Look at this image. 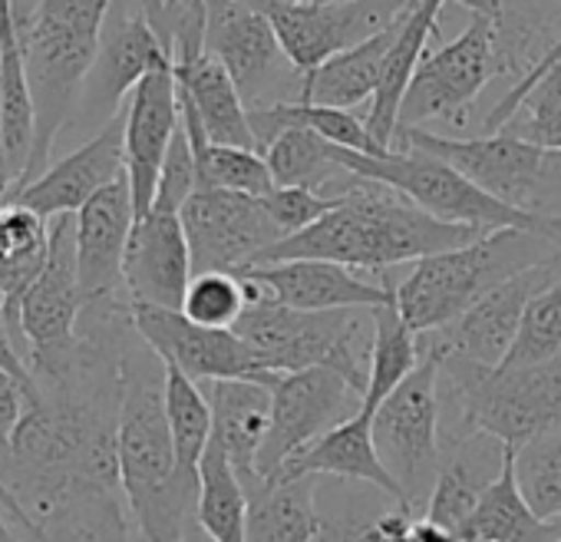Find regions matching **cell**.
Here are the masks:
<instances>
[{"instance_id": "1", "label": "cell", "mask_w": 561, "mask_h": 542, "mask_svg": "<svg viewBox=\"0 0 561 542\" xmlns=\"http://www.w3.org/2000/svg\"><path fill=\"white\" fill-rule=\"evenodd\" d=\"M479 235L466 225H449L423 208H416L407 195L390 185L357 179L341 195V205L328 212L311 228L280 238L267 251H261L251 264H274V261H337L354 271H377L383 279L393 264L423 261L439 251L462 248Z\"/></svg>"}, {"instance_id": "2", "label": "cell", "mask_w": 561, "mask_h": 542, "mask_svg": "<svg viewBox=\"0 0 561 542\" xmlns=\"http://www.w3.org/2000/svg\"><path fill=\"white\" fill-rule=\"evenodd\" d=\"M119 486L146 542H185L198 506V479L179 473L165 417V364L133 335L123 354Z\"/></svg>"}, {"instance_id": "3", "label": "cell", "mask_w": 561, "mask_h": 542, "mask_svg": "<svg viewBox=\"0 0 561 542\" xmlns=\"http://www.w3.org/2000/svg\"><path fill=\"white\" fill-rule=\"evenodd\" d=\"M110 11L113 0H37L24 18H18L24 70L37 110L34 159L21 189L50 169L60 133L73 126Z\"/></svg>"}, {"instance_id": "4", "label": "cell", "mask_w": 561, "mask_h": 542, "mask_svg": "<svg viewBox=\"0 0 561 542\" xmlns=\"http://www.w3.org/2000/svg\"><path fill=\"white\" fill-rule=\"evenodd\" d=\"M449 407L439 414L443 447L489 433L522 450L561 427V354L531 368H482L439 351V410Z\"/></svg>"}, {"instance_id": "5", "label": "cell", "mask_w": 561, "mask_h": 542, "mask_svg": "<svg viewBox=\"0 0 561 542\" xmlns=\"http://www.w3.org/2000/svg\"><path fill=\"white\" fill-rule=\"evenodd\" d=\"M558 251L561 238L541 232L499 228L479 235L462 248L416 261L410 275L397 285V308L416 335L439 331L462 318L492 289L548 261Z\"/></svg>"}, {"instance_id": "6", "label": "cell", "mask_w": 561, "mask_h": 542, "mask_svg": "<svg viewBox=\"0 0 561 542\" xmlns=\"http://www.w3.org/2000/svg\"><path fill=\"white\" fill-rule=\"evenodd\" d=\"M264 364L267 374H298L331 368L360 397L370 381L374 312H295L274 298L251 305L231 328Z\"/></svg>"}, {"instance_id": "7", "label": "cell", "mask_w": 561, "mask_h": 542, "mask_svg": "<svg viewBox=\"0 0 561 542\" xmlns=\"http://www.w3.org/2000/svg\"><path fill=\"white\" fill-rule=\"evenodd\" d=\"M331 156L344 172L397 189L416 208H423L426 215H433L439 222L466 225V228H476V232L525 228V232H541V235L561 238V218L518 212V208L485 195L459 169H453L449 162H443V159H436L430 153L397 149V153H387V156H364V153L341 149V146L331 143Z\"/></svg>"}, {"instance_id": "8", "label": "cell", "mask_w": 561, "mask_h": 542, "mask_svg": "<svg viewBox=\"0 0 561 542\" xmlns=\"http://www.w3.org/2000/svg\"><path fill=\"white\" fill-rule=\"evenodd\" d=\"M400 146L449 162L485 195L518 212L561 218V153L541 149L508 133L453 139L430 129H400L397 149Z\"/></svg>"}, {"instance_id": "9", "label": "cell", "mask_w": 561, "mask_h": 542, "mask_svg": "<svg viewBox=\"0 0 561 542\" xmlns=\"http://www.w3.org/2000/svg\"><path fill=\"white\" fill-rule=\"evenodd\" d=\"M420 368L377 407L374 443L403 499L423 516L443 463L439 437V351L420 335Z\"/></svg>"}, {"instance_id": "10", "label": "cell", "mask_w": 561, "mask_h": 542, "mask_svg": "<svg viewBox=\"0 0 561 542\" xmlns=\"http://www.w3.org/2000/svg\"><path fill=\"white\" fill-rule=\"evenodd\" d=\"M205 50L228 70L248 110L298 103L305 77L254 0H205Z\"/></svg>"}, {"instance_id": "11", "label": "cell", "mask_w": 561, "mask_h": 542, "mask_svg": "<svg viewBox=\"0 0 561 542\" xmlns=\"http://www.w3.org/2000/svg\"><path fill=\"white\" fill-rule=\"evenodd\" d=\"M360 410V391L331 368L280 374L271 384V427L257 453V479H274L295 456Z\"/></svg>"}, {"instance_id": "12", "label": "cell", "mask_w": 561, "mask_h": 542, "mask_svg": "<svg viewBox=\"0 0 561 542\" xmlns=\"http://www.w3.org/2000/svg\"><path fill=\"white\" fill-rule=\"evenodd\" d=\"M499 77L495 24L489 14H472L466 31L423 57L400 110V129H423V123H462L485 83Z\"/></svg>"}, {"instance_id": "13", "label": "cell", "mask_w": 561, "mask_h": 542, "mask_svg": "<svg viewBox=\"0 0 561 542\" xmlns=\"http://www.w3.org/2000/svg\"><path fill=\"white\" fill-rule=\"evenodd\" d=\"M271 21L280 50L291 67L308 77L337 54L370 41L374 34L397 24L407 11V0H357V4H280V0H254Z\"/></svg>"}, {"instance_id": "14", "label": "cell", "mask_w": 561, "mask_h": 542, "mask_svg": "<svg viewBox=\"0 0 561 542\" xmlns=\"http://www.w3.org/2000/svg\"><path fill=\"white\" fill-rule=\"evenodd\" d=\"M172 67V54L152 31V24L142 14V4H119L113 0V11L106 18L96 64L83 83L80 106L73 126H93L96 133L123 113L133 90L152 74Z\"/></svg>"}, {"instance_id": "15", "label": "cell", "mask_w": 561, "mask_h": 542, "mask_svg": "<svg viewBox=\"0 0 561 542\" xmlns=\"http://www.w3.org/2000/svg\"><path fill=\"white\" fill-rule=\"evenodd\" d=\"M179 215L192 248L195 275L202 271H231L234 275L280 241L277 225L254 195L198 185Z\"/></svg>"}, {"instance_id": "16", "label": "cell", "mask_w": 561, "mask_h": 542, "mask_svg": "<svg viewBox=\"0 0 561 542\" xmlns=\"http://www.w3.org/2000/svg\"><path fill=\"white\" fill-rule=\"evenodd\" d=\"M133 328L159 354L162 364L182 371L195 384L257 381L271 387L280 377V374H267L264 364L254 358V351L234 331L202 328L188 321L182 312L133 302Z\"/></svg>"}, {"instance_id": "17", "label": "cell", "mask_w": 561, "mask_h": 542, "mask_svg": "<svg viewBox=\"0 0 561 542\" xmlns=\"http://www.w3.org/2000/svg\"><path fill=\"white\" fill-rule=\"evenodd\" d=\"M558 279H561V251L522 271V275L502 282L485 298H479L462 318H456L439 331H430L426 338L443 354L466 358L482 368H502L518 338L528 305Z\"/></svg>"}, {"instance_id": "18", "label": "cell", "mask_w": 561, "mask_h": 542, "mask_svg": "<svg viewBox=\"0 0 561 542\" xmlns=\"http://www.w3.org/2000/svg\"><path fill=\"white\" fill-rule=\"evenodd\" d=\"M83 308L87 302L80 292V271H77V215H57L50 218L47 261L21 302L24 361L37 354L64 351L77 338Z\"/></svg>"}, {"instance_id": "19", "label": "cell", "mask_w": 561, "mask_h": 542, "mask_svg": "<svg viewBox=\"0 0 561 542\" xmlns=\"http://www.w3.org/2000/svg\"><path fill=\"white\" fill-rule=\"evenodd\" d=\"M136 228L129 179L119 176L77 212V271L87 305L126 295V248Z\"/></svg>"}, {"instance_id": "20", "label": "cell", "mask_w": 561, "mask_h": 542, "mask_svg": "<svg viewBox=\"0 0 561 542\" xmlns=\"http://www.w3.org/2000/svg\"><path fill=\"white\" fill-rule=\"evenodd\" d=\"M244 275L257 279L271 298L295 312H377L397 302V282L383 275V282H367L360 271L337 261H274V264H248Z\"/></svg>"}, {"instance_id": "21", "label": "cell", "mask_w": 561, "mask_h": 542, "mask_svg": "<svg viewBox=\"0 0 561 542\" xmlns=\"http://www.w3.org/2000/svg\"><path fill=\"white\" fill-rule=\"evenodd\" d=\"M126 176V106L80 149L54 162L37 182L21 189L11 202L27 205L47 222L57 215H77L93 195ZM8 202V205H11Z\"/></svg>"}, {"instance_id": "22", "label": "cell", "mask_w": 561, "mask_h": 542, "mask_svg": "<svg viewBox=\"0 0 561 542\" xmlns=\"http://www.w3.org/2000/svg\"><path fill=\"white\" fill-rule=\"evenodd\" d=\"M195 279L192 248L179 212L152 208L136 218L126 248V295L136 305L182 312L185 292Z\"/></svg>"}, {"instance_id": "23", "label": "cell", "mask_w": 561, "mask_h": 542, "mask_svg": "<svg viewBox=\"0 0 561 542\" xmlns=\"http://www.w3.org/2000/svg\"><path fill=\"white\" fill-rule=\"evenodd\" d=\"M182 126L175 70H152L126 103V179L133 189L136 218L149 215L162 176L165 153Z\"/></svg>"}, {"instance_id": "24", "label": "cell", "mask_w": 561, "mask_h": 542, "mask_svg": "<svg viewBox=\"0 0 561 542\" xmlns=\"http://www.w3.org/2000/svg\"><path fill=\"white\" fill-rule=\"evenodd\" d=\"M505 456H508V447L489 433H472L466 440L446 443L439 476H436V486L426 499L423 516L459 535L462 526L469 522V516L476 512L482 493L502 473Z\"/></svg>"}, {"instance_id": "25", "label": "cell", "mask_w": 561, "mask_h": 542, "mask_svg": "<svg viewBox=\"0 0 561 542\" xmlns=\"http://www.w3.org/2000/svg\"><path fill=\"white\" fill-rule=\"evenodd\" d=\"M277 476H334L344 483H364L393 503L407 506L400 483L390 476L387 463L377 453L374 443V417L360 410L357 417L344 420L331 433H324L314 447H308L301 456H295ZM274 476V479H277Z\"/></svg>"}, {"instance_id": "26", "label": "cell", "mask_w": 561, "mask_h": 542, "mask_svg": "<svg viewBox=\"0 0 561 542\" xmlns=\"http://www.w3.org/2000/svg\"><path fill=\"white\" fill-rule=\"evenodd\" d=\"M172 70H175L179 97L202 120V129H205L208 143H215V146L257 149L254 133H251V123H248V106H244L234 80L228 77V70L208 50L179 54L172 60Z\"/></svg>"}, {"instance_id": "27", "label": "cell", "mask_w": 561, "mask_h": 542, "mask_svg": "<svg viewBox=\"0 0 561 542\" xmlns=\"http://www.w3.org/2000/svg\"><path fill=\"white\" fill-rule=\"evenodd\" d=\"M446 8V0H420V4L410 11V18L403 21V31L383 64L377 93L370 100V113H367V129L370 136L397 153L400 143V110H403V97L410 90V80L416 74V67L423 64V57L430 54L426 44L439 34V11Z\"/></svg>"}, {"instance_id": "28", "label": "cell", "mask_w": 561, "mask_h": 542, "mask_svg": "<svg viewBox=\"0 0 561 542\" xmlns=\"http://www.w3.org/2000/svg\"><path fill=\"white\" fill-rule=\"evenodd\" d=\"M202 391L211 404V437L228 453L241 483L257 479V453L271 427V387L257 381H211Z\"/></svg>"}, {"instance_id": "29", "label": "cell", "mask_w": 561, "mask_h": 542, "mask_svg": "<svg viewBox=\"0 0 561 542\" xmlns=\"http://www.w3.org/2000/svg\"><path fill=\"white\" fill-rule=\"evenodd\" d=\"M318 476H277L251 479L248 493V532L244 542H318L321 506Z\"/></svg>"}, {"instance_id": "30", "label": "cell", "mask_w": 561, "mask_h": 542, "mask_svg": "<svg viewBox=\"0 0 561 542\" xmlns=\"http://www.w3.org/2000/svg\"><path fill=\"white\" fill-rule=\"evenodd\" d=\"M410 18V11L390 24L387 31L374 34L370 41L337 54L334 60H328L324 67H318L314 74L305 77L301 83V100L298 103H314V106H334V110H354L367 100H374L383 64L403 31V21Z\"/></svg>"}, {"instance_id": "31", "label": "cell", "mask_w": 561, "mask_h": 542, "mask_svg": "<svg viewBox=\"0 0 561 542\" xmlns=\"http://www.w3.org/2000/svg\"><path fill=\"white\" fill-rule=\"evenodd\" d=\"M492 24L499 77L518 83L561 37V0H495Z\"/></svg>"}, {"instance_id": "32", "label": "cell", "mask_w": 561, "mask_h": 542, "mask_svg": "<svg viewBox=\"0 0 561 542\" xmlns=\"http://www.w3.org/2000/svg\"><path fill=\"white\" fill-rule=\"evenodd\" d=\"M459 539L462 542H554L561 539V522L538 519L528 499L522 496V486L515 479V450H508L502 473L482 493Z\"/></svg>"}, {"instance_id": "33", "label": "cell", "mask_w": 561, "mask_h": 542, "mask_svg": "<svg viewBox=\"0 0 561 542\" xmlns=\"http://www.w3.org/2000/svg\"><path fill=\"white\" fill-rule=\"evenodd\" d=\"M248 123L254 133L257 149L264 153L285 129H311L321 139L341 146V149H354L364 156H387L390 149H383L370 129L367 120H360L351 110H334V106H314V103H277V106H261V110H248Z\"/></svg>"}, {"instance_id": "34", "label": "cell", "mask_w": 561, "mask_h": 542, "mask_svg": "<svg viewBox=\"0 0 561 542\" xmlns=\"http://www.w3.org/2000/svg\"><path fill=\"white\" fill-rule=\"evenodd\" d=\"M482 133H508L515 139L561 153V60L525 90L505 93L482 120Z\"/></svg>"}, {"instance_id": "35", "label": "cell", "mask_w": 561, "mask_h": 542, "mask_svg": "<svg viewBox=\"0 0 561 542\" xmlns=\"http://www.w3.org/2000/svg\"><path fill=\"white\" fill-rule=\"evenodd\" d=\"M195 522L208 542H244L248 532V493L221 443L211 437L198 466V506Z\"/></svg>"}, {"instance_id": "36", "label": "cell", "mask_w": 561, "mask_h": 542, "mask_svg": "<svg viewBox=\"0 0 561 542\" xmlns=\"http://www.w3.org/2000/svg\"><path fill=\"white\" fill-rule=\"evenodd\" d=\"M264 159H267V169L274 176V185L314 189L324 195H344L347 185L354 182V176L334 162L331 143L311 129H301V126L280 133L264 149Z\"/></svg>"}, {"instance_id": "37", "label": "cell", "mask_w": 561, "mask_h": 542, "mask_svg": "<svg viewBox=\"0 0 561 542\" xmlns=\"http://www.w3.org/2000/svg\"><path fill=\"white\" fill-rule=\"evenodd\" d=\"M420 335L403 321L397 302L374 312V351H370V381L364 394V410L374 417L377 407L420 368Z\"/></svg>"}, {"instance_id": "38", "label": "cell", "mask_w": 561, "mask_h": 542, "mask_svg": "<svg viewBox=\"0 0 561 542\" xmlns=\"http://www.w3.org/2000/svg\"><path fill=\"white\" fill-rule=\"evenodd\" d=\"M165 417L175 443L179 473L188 479H198L202 456L211 443V404L202 391V384L188 381L182 371L165 364Z\"/></svg>"}, {"instance_id": "39", "label": "cell", "mask_w": 561, "mask_h": 542, "mask_svg": "<svg viewBox=\"0 0 561 542\" xmlns=\"http://www.w3.org/2000/svg\"><path fill=\"white\" fill-rule=\"evenodd\" d=\"M416 516L420 512L400 503L390 509H374L370 503L347 499L337 509H321L318 542H410V526Z\"/></svg>"}, {"instance_id": "40", "label": "cell", "mask_w": 561, "mask_h": 542, "mask_svg": "<svg viewBox=\"0 0 561 542\" xmlns=\"http://www.w3.org/2000/svg\"><path fill=\"white\" fill-rule=\"evenodd\" d=\"M515 479L538 519L561 522V427L515 450Z\"/></svg>"}, {"instance_id": "41", "label": "cell", "mask_w": 561, "mask_h": 542, "mask_svg": "<svg viewBox=\"0 0 561 542\" xmlns=\"http://www.w3.org/2000/svg\"><path fill=\"white\" fill-rule=\"evenodd\" d=\"M195 162H198V185L205 189H225V192H241L254 199H264L274 189L267 159L257 149L208 143L205 149L195 153Z\"/></svg>"}, {"instance_id": "42", "label": "cell", "mask_w": 561, "mask_h": 542, "mask_svg": "<svg viewBox=\"0 0 561 542\" xmlns=\"http://www.w3.org/2000/svg\"><path fill=\"white\" fill-rule=\"evenodd\" d=\"M244 312H248V292L244 282L231 275V271H202V275L192 279L182 302V315L188 321L221 331H231Z\"/></svg>"}, {"instance_id": "43", "label": "cell", "mask_w": 561, "mask_h": 542, "mask_svg": "<svg viewBox=\"0 0 561 542\" xmlns=\"http://www.w3.org/2000/svg\"><path fill=\"white\" fill-rule=\"evenodd\" d=\"M561 354V279L548 285L525 312L518 338L502 368H531Z\"/></svg>"}, {"instance_id": "44", "label": "cell", "mask_w": 561, "mask_h": 542, "mask_svg": "<svg viewBox=\"0 0 561 542\" xmlns=\"http://www.w3.org/2000/svg\"><path fill=\"white\" fill-rule=\"evenodd\" d=\"M261 202H264L271 222L277 225L280 238H291V235L311 228L314 222H321L328 212H334L341 205V195H324V192H314V189L274 185Z\"/></svg>"}, {"instance_id": "45", "label": "cell", "mask_w": 561, "mask_h": 542, "mask_svg": "<svg viewBox=\"0 0 561 542\" xmlns=\"http://www.w3.org/2000/svg\"><path fill=\"white\" fill-rule=\"evenodd\" d=\"M50 245V222L27 205H4L0 208V255L11 261H44Z\"/></svg>"}, {"instance_id": "46", "label": "cell", "mask_w": 561, "mask_h": 542, "mask_svg": "<svg viewBox=\"0 0 561 542\" xmlns=\"http://www.w3.org/2000/svg\"><path fill=\"white\" fill-rule=\"evenodd\" d=\"M198 189V162H195V149L188 143V133L179 126L175 139L165 153L162 162V176H159V189H156V202L152 208H165V212H182V205L192 199V192ZM149 208V212H152Z\"/></svg>"}, {"instance_id": "47", "label": "cell", "mask_w": 561, "mask_h": 542, "mask_svg": "<svg viewBox=\"0 0 561 542\" xmlns=\"http://www.w3.org/2000/svg\"><path fill=\"white\" fill-rule=\"evenodd\" d=\"M21 414H24V391L4 368H0V460L11 450V437H14Z\"/></svg>"}, {"instance_id": "48", "label": "cell", "mask_w": 561, "mask_h": 542, "mask_svg": "<svg viewBox=\"0 0 561 542\" xmlns=\"http://www.w3.org/2000/svg\"><path fill=\"white\" fill-rule=\"evenodd\" d=\"M410 542H462L453 529L426 519V516H416L413 526H410Z\"/></svg>"}, {"instance_id": "49", "label": "cell", "mask_w": 561, "mask_h": 542, "mask_svg": "<svg viewBox=\"0 0 561 542\" xmlns=\"http://www.w3.org/2000/svg\"><path fill=\"white\" fill-rule=\"evenodd\" d=\"M0 542H31V535L11 519V512L0 503Z\"/></svg>"}, {"instance_id": "50", "label": "cell", "mask_w": 561, "mask_h": 542, "mask_svg": "<svg viewBox=\"0 0 561 542\" xmlns=\"http://www.w3.org/2000/svg\"><path fill=\"white\" fill-rule=\"evenodd\" d=\"M446 4H462L466 11H472V14H489V18H492V11H495V0H446Z\"/></svg>"}, {"instance_id": "51", "label": "cell", "mask_w": 561, "mask_h": 542, "mask_svg": "<svg viewBox=\"0 0 561 542\" xmlns=\"http://www.w3.org/2000/svg\"><path fill=\"white\" fill-rule=\"evenodd\" d=\"M314 4H357V0H314Z\"/></svg>"}, {"instance_id": "52", "label": "cell", "mask_w": 561, "mask_h": 542, "mask_svg": "<svg viewBox=\"0 0 561 542\" xmlns=\"http://www.w3.org/2000/svg\"><path fill=\"white\" fill-rule=\"evenodd\" d=\"M0 8H14V0H0Z\"/></svg>"}, {"instance_id": "53", "label": "cell", "mask_w": 561, "mask_h": 542, "mask_svg": "<svg viewBox=\"0 0 561 542\" xmlns=\"http://www.w3.org/2000/svg\"><path fill=\"white\" fill-rule=\"evenodd\" d=\"M280 4H301V0H280Z\"/></svg>"}, {"instance_id": "54", "label": "cell", "mask_w": 561, "mask_h": 542, "mask_svg": "<svg viewBox=\"0 0 561 542\" xmlns=\"http://www.w3.org/2000/svg\"><path fill=\"white\" fill-rule=\"evenodd\" d=\"M407 4H410V8H416V4H420V0H407Z\"/></svg>"}, {"instance_id": "55", "label": "cell", "mask_w": 561, "mask_h": 542, "mask_svg": "<svg viewBox=\"0 0 561 542\" xmlns=\"http://www.w3.org/2000/svg\"><path fill=\"white\" fill-rule=\"evenodd\" d=\"M554 542H561V539H554Z\"/></svg>"}]
</instances>
